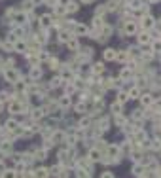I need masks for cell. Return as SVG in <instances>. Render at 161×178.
Here are the masks:
<instances>
[{
    "mask_svg": "<svg viewBox=\"0 0 161 178\" xmlns=\"http://www.w3.org/2000/svg\"><path fill=\"white\" fill-rule=\"evenodd\" d=\"M127 123V121H125V118L121 116V114H116V125H120V127H123Z\"/></svg>",
    "mask_w": 161,
    "mask_h": 178,
    "instance_id": "obj_31",
    "label": "cell"
},
{
    "mask_svg": "<svg viewBox=\"0 0 161 178\" xmlns=\"http://www.w3.org/2000/svg\"><path fill=\"white\" fill-rule=\"evenodd\" d=\"M46 155H48V150H44V148H42V150H36V152H34V155H32V159L44 161V159H46Z\"/></svg>",
    "mask_w": 161,
    "mask_h": 178,
    "instance_id": "obj_15",
    "label": "cell"
},
{
    "mask_svg": "<svg viewBox=\"0 0 161 178\" xmlns=\"http://www.w3.org/2000/svg\"><path fill=\"white\" fill-rule=\"evenodd\" d=\"M127 101H129V97H127L125 91H120V93H117V103H120V104H125Z\"/></svg>",
    "mask_w": 161,
    "mask_h": 178,
    "instance_id": "obj_26",
    "label": "cell"
},
{
    "mask_svg": "<svg viewBox=\"0 0 161 178\" xmlns=\"http://www.w3.org/2000/svg\"><path fill=\"white\" fill-rule=\"evenodd\" d=\"M138 99H140V103H142V106H144V108H150V104H152V101H154V97L150 95V93L138 95Z\"/></svg>",
    "mask_w": 161,
    "mask_h": 178,
    "instance_id": "obj_13",
    "label": "cell"
},
{
    "mask_svg": "<svg viewBox=\"0 0 161 178\" xmlns=\"http://www.w3.org/2000/svg\"><path fill=\"white\" fill-rule=\"evenodd\" d=\"M55 14H57V15H64V14H67V8L57 4V6H55Z\"/></svg>",
    "mask_w": 161,
    "mask_h": 178,
    "instance_id": "obj_34",
    "label": "cell"
},
{
    "mask_svg": "<svg viewBox=\"0 0 161 178\" xmlns=\"http://www.w3.org/2000/svg\"><path fill=\"white\" fill-rule=\"evenodd\" d=\"M8 110H10V114H21V112L25 110V106H23V103H19V101H13V99H10Z\"/></svg>",
    "mask_w": 161,
    "mask_h": 178,
    "instance_id": "obj_2",
    "label": "cell"
},
{
    "mask_svg": "<svg viewBox=\"0 0 161 178\" xmlns=\"http://www.w3.org/2000/svg\"><path fill=\"white\" fill-rule=\"evenodd\" d=\"M42 74H44V72H42V68H40L38 64H36V66H32V70H30L29 78H30L32 82H36V80H40V78H42Z\"/></svg>",
    "mask_w": 161,
    "mask_h": 178,
    "instance_id": "obj_9",
    "label": "cell"
},
{
    "mask_svg": "<svg viewBox=\"0 0 161 178\" xmlns=\"http://www.w3.org/2000/svg\"><path fill=\"white\" fill-rule=\"evenodd\" d=\"M131 78H133V68L131 66H125L120 72V82H127V80H131Z\"/></svg>",
    "mask_w": 161,
    "mask_h": 178,
    "instance_id": "obj_8",
    "label": "cell"
},
{
    "mask_svg": "<svg viewBox=\"0 0 161 178\" xmlns=\"http://www.w3.org/2000/svg\"><path fill=\"white\" fill-rule=\"evenodd\" d=\"M40 25L44 27V29L49 27V25H51V15H49V14H44V15L40 17Z\"/></svg>",
    "mask_w": 161,
    "mask_h": 178,
    "instance_id": "obj_19",
    "label": "cell"
},
{
    "mask_svg": "<svg viewBox=\"0 0 161 178\" xmlns=\"http://www.w3.org/2000/svg\"><path fill=\"white\" fill-rule=\"evenodd\" d=\"M64 137H67V135H64L63 131H57V133L51 135V142H64Z\"/></svg>",
    "mask_w": 161,
    "mask_h": 178,
    "instance_id": "obj_17",
    "label": "cell"
},
{
    "mask_svg": "<svg viewBox=\"0 0 161 178\" xmlns=\"http://www.w3.org/2000/svg\"><path fill=\"white\" fill-rule=\"evenodd\" d=\"M48 61H49V68H59V61H57V59H53V57H49Z\"/></svg>",
    "mask_w": 161,
    "mask_h": 178,
    "instance_id": "obj_35",
    "label": "cell"
},
{
    "mask_svg": "<svg viewBox=\"0 0 161 178\" xmlns=\"http://www.w3.org/2000/svg\"><path fill=\"white\" fill-rule=\"evenodd\" d=\"M2 108H4V106H2V103H0V112H2Z\"/></svg>",
    "mask_w": 161,
    "mask_h": 178,
    "instance_id": "obj_45",
    "label": "cell"
},
{
    "mask_svg": "<svg viewBox=\"0 0 161 178\" xmlns=\"http://www.w3.org/2000/svg\"><path fill=\"white\" fill-rule=\"evenodd\" d=\"M89 123H91V121H89V118H83V119H80V129H87L89 127Z\"/></svg>",
    "mask_w": 161,
    "mask_h": 178,
    "instance_id": "obj_32",
    "label": "cell"
},
{
    "mask_svg": "<svg viewBox=\"0 0 161 178\" xmlns=\"http://www.w3.org/2000/svg\"><path fill=\"white\" fill-rule=\"evenodd\" d=\"M155 25V19H152L150 15H144L142 17V21H140V27L144 29V30H152V27Z\"/></svg>",
    "mask_w": 161,
    "mask_h": 178,
    "instance_id": "obj_4",
    "label": "cell"
},
{
    "mask_svg": "<svg viewBox=\"0 0 161 178\" xmlns=\"http://www.w3.org/2000/svg\"><path fill=\"white\" fill-rule=\"evenodd\" d=\"M44 116H46V110L44 108H34V110H32V114H30V118L34 119V121H38L40 118H44Z\"/></svg>",
    "mask_w": 161,
    "mask_h": 178,
    "instance_id": "obj_14",
    "label": "cell"
},
{
    "mask_svg": "<svg viewBox=\"0 0 161 178\" xmlns=\"http://www.w3.org/2000/svg\"><path fill=\"white\" fill-rule=\"evenodd\" d=\"M87 157H89L91 161H101L102 153H101V150H99V148H91V150L87 152Z\"/></svg>",
    "mask_w": 161,
    "mask_h": 178,
    "instance_id": "obj_11",
    "label": "cell"
},
{
    "mask_svg": "<svg viewBox=\"0 0 161 178\" xmlns=\"http://www.w3.org/2000/svg\"><path fill=\"white\" fill-rule=\"evenodd\" d=\"M25 49H27V44H25V42H19V40H15V42H13V51L25 53Z\"/></svg>",
    "mask_w": 161,
    "mask_h": 178,
    "instance_id": "obj_16",
    "label": "cell"
},
{
    "mask_svg": "<svg viewBox=\"0 0 161 178\" xmlns=\"http://www.w3.org/2000/svg\"><path fill=\"white\" fill-rule=\"evenodd\" d=\"M6 101H10V95L6 91H0V103H6Z\"/></svg>",
    "mask_w": 161,
    "mask_h": 178,
    "instance_id": "obj_36",
    "label": "cell"
},
{
    "mask_svg": "<svg viewBox=\"0 0 161 178\" xmlns=\"http://www.w3.org/2000/svg\"><path fill=\"white\" fill-rule=\"evenodd\" d=\"M38 59H40V61H48V59H49V55H48L46 51H40V53H38Z\"/></svg>",
    "mask_w": 161,
    "mask_h": 178,
    "instance_id": "obj_38",
    "label": "cell"
},
{
    "mask_svg": "<svg viewBox=\"0 0 161 178\" xmlns=\"http://www.w3.org/2000/svg\"><path fill=\"white\" fill-rule=\"evenodd\" d=\"M102 59H104V61H116V49L106 48V49L102 51Z\"/></svg>",
    "mask_w": 161,
    "mask_h": 178,
    "instance_id": "obj_12",
    "label": "cell"
},
{
    "mask_svg": "<svg viewBox=\"0 0 161 178\" xmlns=\"http://www.w3.org/2000/svg\"><path fill=\"white\" fill-rule=\"evenodd\" d=\"M36 42H38V44H46V42H48V32H46V30H40L38 34H36Z\"/></svg>",
    "mask_w": 161,
    "mask_h": 178,
    "instance_id": "obj_20",
    "label": "cell"
},
{
    "mask_svg": "<svg viewBox=\"0 0 161 178\" xmlns=\"http://www.w3.org/2000/svg\"><path fill=\"white\" fill-rule=\"evenodd\" d=\"M102 25H104V21H102L101 17H95V19H93V27H95L97 30H101V29H102Z\"/></svg>",
    "mask_w": 161,
    "mask_h": 178,
    "instance_id": "obj_29",
    "label": "cell"
},
{
    "mask_svg": "<svg viewBox=\"0 0 161 178\" xmlns=\"http://www.w3.org/2000/svg\"><path fill=\"white\" fill-rule=\"evenodd\" d=\"M12 144L13 142H10V140H4V142H0V155H8V153H12Z\"/></svg>",
    "mask_w": 161,
    "mask_h": 178,
    "instance_id": "obj_6",
    "label": "cell"
},
{
    "mask_svg": "<svg viewBox=\"0 0 161 178\" xmlns=\"http://www.w3.org/2000/svg\"><path fill=\"white\" fill-rule=\"evenodd\" d=\"M4 171H6V165H4V163H2V161H0V174H2V172H4Z\"/></svg>",
    "mask_w": 161,
    "mask_h": 178,
    "instance_id": "obj_42",
    "label": "cell"
},
{
    "mask_svg": "<svg viewBox=\"0 0 161 178\" xmlns=\"http://www.w3.org/2000/svg\"><path fill=\"white\" fill-rule=\"evenodd\" d=\"M136 40H138V44H140V46H148V44L152 42V36H150V30H144V32H140Z\"/></svg>",
    "mask_w": 161,
    "mask_h": 178,
    "instance_id": "obj_5",
    "label": "cell"
},
{
    "mask_svg": "<svg viewBox=\"0 0 161 178\" xmlns=\"http://www.w3.org/2000/svg\"><path fill=\"white\" fill-rule=\"evenodd\" d=\"M64 8H67V12H78V4L72 2V0H70L68 4H64Z\"/></svg>",
    "mask_w": 161,
    "mask_h": 178,
    "instance_id": "obj_28",
    "label": "cell"
},
{
    "mask_svg": "<svg viewBox=\"0 0 161 178\" xmlns=\"http://www.w3.org/2000/svg\"><path fill=\"white\" fill-rule=\"evenodd\" d=\"M127 59H129V53H127V51H116V61L125 63Z\"/></svg>",
    "mask_w": 161,
    "mask_h": 178,
    "instance_id": "obj_21",
    "label": "cell"
},
{
    "mask_svg": "<svg viewBox=\"0 0 161 178\" xmlns=\"http://www.w3.org/2000/svg\"><path fill=\"white\" fill-rule=\"evenodd\" d=\"M133 118H135V119H142V118H144L142 110H135V112H133Z\"/></svg>",
    "mask_w": 161,
    "mask_h": 178,
    "instance_id": "obj_37",
    "label": "cell"
},
{
    "mask_svg": "<svg viewBox=\"0 0 161 178\" xmlns=\"http://www.w3.org/2000/svg\"><path fill=\"white\" fill-rule=\"evenodd\" d=\"M93 72H95V74L104 72V64H102V63H95V64H93Z\"/></svg>",
    "mask_w": 161,
    "mask_h": 178,
    "instance_id": "obj_30",
    "label": "cell"
},
{
    "mask_svg": "<svg viewBox=\"0 0 161 178\" xmlns=\"http://www.w3.org/2000/svg\"><path fill=\"white\" fill-rule=\"evenodd\" d=\"M101 176H106V178H112V176H114V172H112V171H104V172H101Z\"/></svg>",
    "mask_w": 161,
    "mask_h": 178,
    "instance_id": "obj_40",
    "label": "cell"
},
{
    "mask_svg": "<svg viewBox=\"0 0 161 178\" xmlns=\"http://www.w3.org/2000/svg\"><path fill=\"white\" fill-rule=\"evenodd\" d=\"M4 78L8 82H12V83H15L17 80H21V74L15 70V68H12V66H8V68L4 70Z\"/></svg>",
    "mask_w": 161,
    "mask_h": 178,
    "instance_id": "obj_1",
    "label": "cell"
},
{
    "mask_svg": "<svg viewBox=\"0 0 161 178\" xmlns=\"http://www.w3.org/2000/svg\"><path fill=\"white\" fill-rule=\"evenodd\" d=\"M72 30H74V36H83V34H87V32H89V29L85 27V25H82V23H74Z\"/></svg>",
    "mask_w": 161,
    "mask_h": 178,
    "instance_id": "obj_3",
    "label": "cell"
},
{
    "mask_svg": "<svg viewBox=\"0 0 161 178\" xmlns=\"http://www.w3.org/2000/svg\"><path fill=\"white\" fill-rule=\"evenodd\" d=\"M148 2H152V4H157V2H159V0H148Z\"/></svg>",
    "mask_w": 161,
    "mask_h": 178,
    "instance_id": "obj_44",
    "label": "cell"
},
{
    "mask_svg": "<svg viewBox=\"0 0 161 178\" xmlns=\"http://www.w3.org/2000/svg\"><path fill=\"white\" fill-rule=\"evenodd\" d=\"M63 78L61 76H55V78H51V83H49V87H61L63 85Z\"/></svg>",
    "mask_w": 161,
    "mask_h": 178,
    "instance_id": "obj_22",
    "label": "cell"
},
{
    "mask_svg": "<svg viewBox=\"0 0 161 178\" xmlns=\"http://www.w3.org/2000/svg\"><path fill=\"white\" fill-rule=\"evenodd\" d=\"M17 127H19V123H17L15 119H8V121H6V131H10V133H13V131H15Z\"/></svg>",
    "mask_w": 161,
    "mask_h": 178,
    "instance_id": "obj_18",
    "label": "cell"
},
{
    "mask_svg": "<svg viewBox=\"0 0 161 178\" xmlns=\"http://www.w3.org/2000/svg\"><path fill=\"white\" fill-rule=\"evenodd\" d=\"M13 15H15V14H13ZM25 19H27L25 14H17V15H15V21H17L19 25H23V23H25Z\"/></svg>",
    "mask_w": 161,
    "mask_h": 178,
    "instance_id": "obj_33",
    "label": "cell"
},
{
    "mask_svg": "<svg viewBox=\"0 0 161 178\" xmlns=\"http://www.w3.org/2000/svg\"><path fill=\"white\" fill-rule=\"evenodd\" d=\"M2 48L6 51H13V44H2Z\"/></svg>",
    "mask_w": 161,
    "mask_h": 178,
    "instance_id": "obj_39",
    "label": "cell"
},
{
    "mask_svg": "<svg viewBox=\"0 0 161 178\" xmlns=\"http://www.w3.org/2000/svg\"><path fill=\"white\" fill-rule=\"evenodd\" d=\"M76 110H78V112H83V110H85V104H83V103L76 104Z\"/></svg>",
    "mask_w": 161,
    "mask_h": 178,
    "instance_id": "obj_41",
    "label": "cell"
},
{
    "mask_svg": "<svg viewBox=\"0 0 161 178\" xmlns=\"http://www.w3.org/2000/svg\"><path fill=\"white\" fill-rule=\"evenodd\" d=\"M82 2H83V4H89V2H93V0H82Z\"/></svg>",
    "mask_w": 161,
    "mask_h": 178,
    "instance_id": "obj_43",
    "label": "cell"
},
{
    "mask_svg": "<svg viewBox=\"0 0 161 178\" xmlns=\"http://www.w3.org/2000/svg\"><path fill=\"white\" fill-rule=\"evenodd\" d=\"M59 108H63V110H67V108H70V104H72V99L68 97V95H63L61 99H59Z\"/></svg>",
    "mask_w": 161,
    "mask_h": 178,
    "instance_id": "obj_10",
    "label": "cell"
},
{
    "mask_svg": "<svg viewBox=\"0 0 161 178\" xmlns=\"http://www.w3.org/2000/svg\"><path fill=\"white\" fill-rule=\"evenodd\" d=\"M110 108H112V114L116 116V114H121V108H123V104H120V103L116 101V103H114V104H112Z\"/></svg>",
    "mask_w": 161,
    "mask_h": 178,
    "instance_id": "obj_27",
    "label": "cell"
},
{
    "mask_svg": "<svg viewBox=\"0 0 161 178\" xmlns=\"http://www.w3.org/2000/svg\"><path fill=\"white\" fill-rule=\"evenodd\" d=\"M136 21L135 19H129V21H125V34H135L136 32Z\"/></svg>",
    "mask_w": 161,
    "mask_h": 178,
    "instance_id": "obj_7",
    "label": "cell"
},
{
    "mask_svg": "<svg viewBox=\"0 0 161 178\" xmlns=\"http://www.w3.org/2000/svg\"><path fill=\"white\" fill-rule=\"evenodd\" d=\"M30 176H48V169H44V167H40V169H36V171H32V172H29Z\"/></svg>",
    "mask_w": 161,
    "mask_h": 178,
    "instance_id": "obj_23",
    "label": "cell"
},
{
    "mask_svg": "<svg viewBox=\"0 0 161 178\" xmlns=\"http://www.w3.org/2000/svg\"><path fill=\"white\" fill-rule=\"evenodd\" d=\"M70 36H72L70 30H61V32H59V42H67Z\"/></svg>",
    "mask_w": 161,
    "mask_h": 178,
    "instance_id": "obj_24",
    "label": "cell"
},
{
    "mask_svg": "<svg viewBox=\"0 0 161 178\" xmlns=\"http://www.w3.org/2000/svg\"><path fill=\"white\" fill-rule=\"evenodd\" d=\"M138 95H140V91H138V87H133L127 91V97L129 99H138Z\"/></svg>",
    "mask_w": 161,
    "mask_h": 178,
    "instance_id": "obj_25",
    "label": "cell"
}]
</instances>
